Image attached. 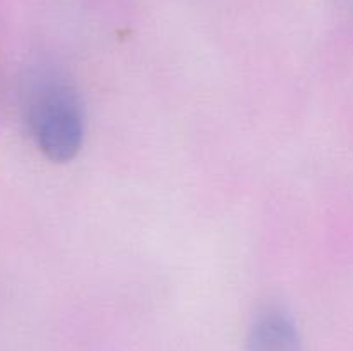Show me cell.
I'll list each match as a JSON object with an SVG mask.
<instances>
[{"instance_id":"obj_1","label":"cell","mask_w":353,"mask_h":351,"mask_svg":"<svg viewBox=\"0 0 353 351\" xmlns=\"http://www.w3.org/2000/svg\"><path fill=\"white\" fill-rule=\"evenodd\" d=\"M21 110L37 150L55 164L71 162L85 143V107L74 83L59 69L41 65L26 76Z\"/></svg>"},{"instance_id":"obj_2","label":"cell","mask_w":353,"mask_h":351,"mask_svg":"<svg viewBox=\"0 0 353 351\" xmlns=\"http://www.w3.org/2000/svg\"><path fill=\"white\" fill-rule=\"evenodd\" d=\"M245 351H303L295 317L279 303H265L252 317Z\"/></svg>"}]
</instances>
